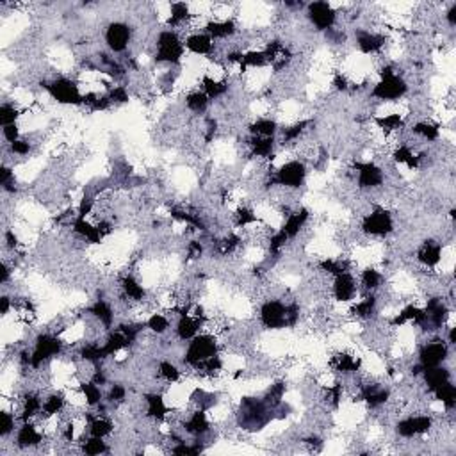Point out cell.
Instances as JSON below:
<instances>
[{
	"label": "cell",
	"instance_id": "13",
	"mask_svg": "<svg viewBox=\"0 0 456 456\" xmlns=\"http://www.w3.org/2000/svg\"><path fill=\"white\" fill-rule=\"evenodd\" d=\"M132 38H134V29L127 21H111L106 27V32H103L107 49L113 54L127 52L132 43Z\"/></svg>",
	"mask_w": 456,
	"mask_h": 456
},
{
	"label": "cell",
	"instance_id": "20",
	"mask_svg": "<svg viewBox=\"0 0 456 456\" xmlns=\"http://www.w3.org/2000/svg\"><path fill=\"white\" fill-rule=\"evenodd\" d=\"M376 312H378V296H376V293H364L360 300L350 303L348 314L355 321H371Z\"/></svg>",
	"mask_w": 456,
	"mask_h": 456
},
{
	"label": "cell",
	"instance_id": "37",
	"mask_svg": "<svg viewBox=\"0 0 456 456\" xmlns=\"http://www.w3.org/2000/svg\"><path fill=\"white\" fill-rule=\"evenodd\" d=\"M32 150V143L29 139H18V141L11 143L9 145V152L11 156H18V157H25L29 156Z\"/></svg>",
	"mask_w": 456,
	"mask_h": 456
},
{
	"label": "cell",
	"instance_id": "3",
	"mask_svg": "<svg viewBox=\"0 0 456 456\" xmlns=\"http://www.w3.org/2000/svg\"><path fill=\"white\" fill-rule=\"evenodd\" d=\"M275 417V410L264 401V397H243L237 407V426L244 432H260Z\"/></svg>",
	"mask_w": 456,
	"mask_h": 456
},
{
	"label": "cell",
	"instance_id": "31",
	"mask_svg": "<svg viewBox=\"0 0 456 456\" xmlns=\"http://www.w3.org/2000/svg\"><path fill=\"white\" fill-rule=\"evenodd\" d=\"M186 109L193 114H203L209 109L211 98L202 91V89H195V91H189L186 95Z\"/></svg>",
	"mask_w": 456,
	"mask_h": 456
},
{
	"label": "cell",
	"instance_id": "1",
	"mask_svg": "<svg viewBox=\"0 0 456 456\" xmlns=\"http://www.w3.org/2000/svg\"><path fill=\"white\" fill-rule=\"evenodd\" d=\"M300 314L301 308L296 301L285 303L278 298H271V300H265L258 308V323L265 330L294 328L300 323Z\"/></svg>",
	"mask_w": 456,
	"mask_h": 456
},
{
	"label": "cell",
	"instance_id": "21",
	"mask_svg": "<svg viewBox=\"0 0 456 456\" xmlns=\"http://www.w3.org/2000/svg\"><path fill=\"white\" fill-rule=\"evenodd\" d=\"M203 32H207L218 43L233 38L239 32V27H237L235 20H232V18H214V20L203 24Z\"/></svg>",
	"mask_w": 456,
	"mask_h": 456
},
{
	"label": "cell",
	"instance_id": "15",
	"mask_svg": "<svg viewBox=\"0 0 456 456\" xmlns=\"http://www.w3.org/2000/svg\"><path fill=\"white\" fill-rule=\"evenodd\" d=\"M387 41H389V38L382 32L369 31V29H355V43L364 56H380L385 50Z\"/></svg>",
	"mask_w": 456,
	"mask_h": 456
},
{
	"label": "cell",
	"instance_id": "4",
	"mask_svg": "<svg viewBox=\"0 0 456 456\" xmlns=\"http://www.w3.org/2000/svg\"><path fill=\"white\" fill-rule=\"evenodd\" d=\"M218 355H221V344L218 343V335L211 332H200L195 339L188 343L182 362L186 368L196 373L207 360Z\"/></svg>",
	"mask_w": 456,
	"mask_h": 456
},
{
	"label": "cell",
	"instance_id": "29",
	"mask_svg": "<svg viewBox=\"0 0 456 456\" xmlns=\"http://www.w3.org/2000/svg\"><path fill=\"white\" fill-rule=\"evenodd\" d=\"M410 132L412 136H415V138L422 139L426 143H435L440 139V125L428 120L417 121L415 125H412Z\"/></svg>",
	"mask_w": 456,
	"mask_h": 456
},
{
	"label": "cell",
	"instance_id": "18",
	"mask_svg": "<svg viewBox=\"0 0 456 456\" xmlns=\"http://www.w3.org/2000/svg\"><path fill=\"white\" fill-rule=\"evenodd\" d=\"M444 255V244L437 239H426L425 243L419 246L417 253H415V260L419 265L426 269V271H433L437 265L442 262Z\"/></svg>",
	"mask_w": 456,
	"mask_h": 456
},
{
	"label": "cell",
	"instance_id": "27",
	"mask_svg": "<svg viewBox=\"0 0 456 456\" xmlns=\"http://www.w3.org/2000/svg\"><path fill=\"white\" fill-rule=\"evenodd\" d=\"M202 91L209 96L211 100L223 98L230 91L228 78H214L211 75H203L202 78Z\"/></svg>",
	"mask_w": 456,
	"mask_h": 456
},
{
	"label": "cell",
	"instance_id": "9",
	"mask_svg": "<svg viewBox=\"0 0 456 456\" xmlns=\"http://www.w3.org/2000/svg\"><path fill=\"white\" fill-rule=\"evenodd\" d=\"M43 88L61 106H82L84 103V93L77 81L70 77H56L52 81L43 82Z\"/></svg>",
	"mask_w": 456,
	"mask_h": 456
},
{
	"label": "cell",
	"instance_id": "39",
	"mask_svg": "<svg viewBox=\"0 0 456 456\" xmlns=\"http://www.w3.org/2000/svg\"><path fill=\"white\" fill-rule=\"evenodd\" d=\"M444 18H446L447 25H450L451 29L456 27V4H451L450 9H447L446 14H444Z\"/></svg>",
	"mask_w": 456,
	"mask_h": 456
},
{
	"label": "cell",
	"instance_id": "24",
	"mask_svg": "<svg viewBox=\"0 0 456 456\" xmlns=\"http://www.w3.org/2000/svg\"><path fill=\"white\" fill-rule=\"evenodd\" d=\"M383 283H385V275H383L382 269L375 268V265H368L365 269H362L360 278H358V287L364 293H378L383 287Z\"/></svg>",
	"mask_w": 456,
	"mask_h": 456
},
{
	"label": "cell",
	"instance_id": "10",
	"mask_svg": "<svg viewBox=\"0 0 456 456\" xmlns=\"http://www.w3.org/2000/svg\"><path fill=\"white\" fill-rule=\"evenodd\" d=\"M305 16H307L308 24L312 27H315V31L319 32H328L333 27H337V21H339V11L332 6L330 2H310L305 7Z\"/></svg>",
	"mask_w": 456,
	"mask_h": 456
},
{
	"label": "cell",
	"instance_id": "11",
	"mask_svg": "<svg viewBox=\"0 0 456 456\" xmlns=\"http://www.w3.org/2000/svg\"><path fill=\"white\" fill-rule=\"evenodd\" d=\"M433 426H435V421H433L432 415L410 414L396 422V435L405 440L419 439V437L428 435L433 430Z\"/></svg>",
	"mask_w": 456,
	"mask_h": 456
},
{
	"label": "cell",
	"instance_id": "14",
	"mask_svg": "<svg viewBox=\"0 0 456 456\" xmlns=\"http://www.w3.org/2000/svg\"><path fill=\"white\" fill-rule=\"evenodd\" d=\"M332 290V296L337 303H353L355 298L358 296V280L355 278V275L351 271L340 273V275L333 276V282L330 285Z\"/></svg>",
	"mask_w": 456,
	"mask_h": 456
},
{
	"label": "cell",
	"instance_id": "28",
	"mask_svg": "<svg viewBox=\"0 0 456 456\" xmlns=\"http://www.w3.org/2000/svg\"><path fill=\"white\" fill-rule=\"evenodd\" d=\"M182 378V371L178 369V365H175L173 362L170 360H161L157 364L156 369V380L157 382L164 383V385H173V383H178Z\"/></svg>",
	"mask_w": 456,
	"mask_h": 456
},
{
	"label": "cell",
	"instance_id": "30",
	"mask_svg": "<svg viewBox=\"0 0 456 456\" xmlns=\"http://www.w3.org/2000/svg\"><path fill=\"white\" fill-rule=\"evenodd\" d=\"M78 451L89 456H96V455H106L111 453L109 444L106 442V439H100V437H91L88 435L86 439H78Z\"/></svg>",
	"mask_w": 456,
	"mask_h": 456
},
{
	"label": "cell",
	"instance_id": "26",
	"mask_svg": "<svg viewBox=\"0 0 456 456\" xmlns=\"http://www.w3.org/2000/svg\"><path fill=\"white\" fill-rule=\"evenodd\" d=\"M250 136H258V138H276L280 132L278 121L273 118H257L248 125Z\"/></svg>",
	"mask_w": 456,
	"mask_h": 456
},
{
	"label": "cell",
	"instance_id": "22",
	"mask_svg": "<svg viewBox=\"0 0 456 456\" xmlns=\"http://www.w3.org/2000/svg\"><path fill=\"white\" fill-rule=\"evenodd\" d=\"M203 328V323L200 319H196L191 314V310L188 314H182L177 318L175 323V339L181 340V343H189L191 339H195Z\"/></svg>",
	"mask_w": 456,
	"mask_h": 456
},
{
	"label": "cell",
	"instance_id": "17",
	"mask_svg": "<svg viewBox=\"0 0 456 456\" xmlns=\"http://www.w3.org/2000/svg\"><path fill=\"white\" fill-rule=\"evenodd\" d=\"M143 403H145V415L146 419L153 422H166L173 414V408L166 403L163 392H146L143 396Z\"/></svg>",
	"mask_w": 456,
	"mask_h": 456
},
{
	"label": "cell",
	"instance_id": "35",
	"mask_svg": "<svg viewBox=\"0 0 456 456\" xmlns=\"http://www.w3.org/2000/svg\"><path fill=\"white\" fill-rule=\"evenodd\" d=\"M127 396H128V390L123 383H111L109 390H107V403L113 405L114 408L121 407V405L127 403Z\"/></svg>",
	"mask_w": 456,
	"mask_h": 456
},
{
	"label": "cell",
	"instance_id": "33",
	"mask_svg": "<svg viewBox=\"0 0 456 456\" xmlns=\"http://www.w3.org/2000/svg\"><path fill=\"white\" fill-rule=\"evenodd\" d=\"M433 397H435V401H439L440 405H442L444 408H446L447 412L455 410L456 407V387L453 382H447L444 383L442 387H439L437 390H433Z\"/></svg>",
	"mask_w": 456,
	"mask_h": 456
},
{
	"label": "cell",
	"instance_id": "16",
	"mask_svg": "<svg viewBox=\"0 0 456 456\" xmlns=\"http://www.w3.org/2000/svg\"><path fill=\"white\" fill-rule=\"evenodd\" d=\"M45 435L46 433L39 428V425H36V421H25L18 426L14 446L20 451L36 450L45 442Z\"/></svg>",
	"mask_w": 456,
	"mask_h": 456
},
{
	"label": "cell",
	"instance_id": "23",
	"mask_svg": "<svg viewBox=\"0 0 456 456\" xmlns=\"http://www.w3.org/2000/svg\"><path fill=\"white\" fill-rule=\"evenodd\" d=\"M419 378L422 380V387H425V394H432L444 383L451 382V369L446 365H435V368H428L421 373Z\"/></svg>",
	"mask_w": 456,
	"mask_h": 456
},
{
	"label": "cell",
	"instance_id": "19",
	"mask_svg": "<svg viewBox=\"0 0 456 456\" xmlns=\"http://www.w3.org/2000/svg\"><path fill=\"white\" fill-rule=\"evenodd\" d=\"M186 50H189L195 56H203V57H213L216 52V41L211 38L207 32H189L184 38Z\"/></svg>",
	"mask_w": 456,
	"mask_h": 456
},
{
	"label": "cell",
	"instance_id": "7",
	"mask_svg": "<svg viewBox=\"0 0 456 456\" xmlns=\"http://www.w3.org/2000/svg\"><path fill=\"white\" fill-rule=\"evenodd\" d=\"M348 171L350 177L357 182V189L364 193L378 191L385 186V170L375 161H357Z\"/></svg>",
	"mask_w": 456,
	"mask_h": 456
},
{
	"label": "cell",
	"instance_id": "32",
	"mask_svg": "<svg viewBox=\"0 0 456 456\" xmlns=\"http://www.w3.org/2000/svg\"><path fill=\"white\" fill-rule=\"evenodd\" d=\"M145 323H146V330L157 337L166 335V333L171 330L170 318H168L166 314H163V312H152V315H150Z\"/></svg>",
	"mask_w": 456,
	"mask_h": 456
},
{
	"label": "cell",
	"instance_id": "8",
	"mask_svg": "<svg viewBox=\"0 0 456 456\" xmlns=\"http://www.w3.org/2000/svg\"><path fill=\"white\" fill-rule=\"evenodd\" d=\"M394 227L396 223H394L392 213L383 206H373L371 211L365 213L360 220V232L365 237L385 239V237L392 235Z\"/></svg>",
	"mask_w": 456,
	"mask_h": 456
},
{
	"label": "cell",
	"instance_id": "38",
	"mask_svg": "<svg viewBox=\"0 0 456 456\" xmlns=\"http://www.w3.org/2000/svg\"><path fill=\"white\" fill-rule=\"evenodd\" d=\"M2 136H4V141H6L7 145L18 141V139H20V127H18V123L2 127Z\"/></svg>",
	"mask_w": 456,
	"mask_h": 456
},
{
	"label": "cell",
	"instance_id": "36",
	"mask_svg": "<svg viewBox=\"0 0 456 456\" xmlns=\"http://www.w3.org/2000/svg\"><path fill=\"white\" fill-rule=\"evenodd\" d=\"M21 116V111L14 106V102H4L0 107V125L6 127V125L18 123Z\"/></svg>",
	"mask_w": 456,
	"mask_h": 456
},
{
	"label": "cell",
	"instance_id": "6",
	"mask_svg": "<svg viewBox=\"0 0 456 456\" xmlns=\"http://www.w3.org/2000/svg\"><path fill=\"white\" fill-rule=\"evenodd\" d=\"M186 56V45L182 32L173 31V29H164L156 38V52H153V61L157 64H170V66H178Z\"/></svg>",
	"mask_w": 456,
	"mask_h": 456
},
{
	"label": "cell",
	"instance_id": "2",
	"mask_svg": "<svg viewBox=\"0 0 456 456\" xmlns=\"http://www.w3.org/2000/svg\"><path fill=\"white\" fill-rule=\"evenodd\" d=\"M378 77L380 81L373 86L371 98L378 100V102H400L410 91L407 78L403 74H400L394 63H382L378 66Z\"/></svg>",
	"mask_w": 456,
	"mask_h": 456
},
{
	"label": "cell",
	"instance_id": "5",
	"mask_svg": "<svg viewBox=\"0 0 456 456\" xmlns=\"http://www.w3.org/2000/svg\"><path fill=\"white\" fill-rule=\"evenodd\" d=\"M64 339L56 332H41L34 337V346L31 350L32 371H41L45 365L61 357L64 351Z\"/></svg>",
	"mask_w": 456,
	"mask_h": 456
},
{
	"label": "cell",
	"instance_id": "12",
	"mask_svg": "<svg viewBox=\"0 0 456 456\" xmlns=\"http://www.w3.org/2000/svg\"><path fill=\"white\" fill-rule=\"evenodd\" d=\"M451 355V346L446 339H432L421 344L417 353V364L421 365L422 371L428 368L446 364Z\"/></svg>",
	"mask_w": 456,
	"mask_h": 456
},
{
	"label": "cell",
	"instance_id": "34",
	"mask_svg": "<svg viewBox=\"0 0 456 456\" xmlns=\"http://www.w3.org/2000/svg\"><path fill=\"white\" fill-rule=\"evenodd\" d=\"M16 421H20V417H18L16 412L11 410V408H4V410L0 412V437H2L4 440L9 439L11 435H14V430H18Z\"/></svg>",
	"mask_w": 456,
	"mask_h": 456
},
{
	"label": "cell",
	"instance_id": "25",
	"mask_svg": "<svg viewBox=\"0 0 456 456\" xmlns=\"http://www.w3.org/2000/svg\"><path fill=\"white\" fill-rule=\"evenodd\" d=\"M78 394L82 397V403L88 408H96L98 405L103 403L102 387L93 382V380H86V382L78 383Z\"/></svg>",
	"mask_w": 456,
	"mask_h": 456
}]
</instances>
